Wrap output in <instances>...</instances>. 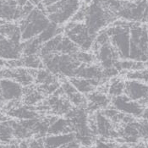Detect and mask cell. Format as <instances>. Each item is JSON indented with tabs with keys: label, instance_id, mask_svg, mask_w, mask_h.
Segmentation results:
<instances>
[{
	"label": "cell",
	"instance_id": "obj_26",
	"mask_svg": "<svg viewBox=\"0 0 148 148\" xmlns=\"http://www.w3.org/2000/svg\"><path fill=\"white\" fill-rule=\"evenodd\" d=\"M63 32H64V27H61L60 25H58L54 23L50 22L49 25L37 37L40 40V42L43 44L47 41L53 38L54 36L62 34Z\"/></svg>",
	"mask_w": 148,
	"mask_h": 148
},
{
	"label": "cell",
	"instance_id": "obj_27",
	"mask_svg": "<svg viewBox=\"0 0 148 148\" xmlns=\"http://www.w3.org/2000/svg\"><path fill=\"white\" fill-rule=\"evenodd\" d=\"M115 68L117 69L119 72L126 70L128 72L136 71L139 69L146 68V64L141 62H137L131 59H125V60H119L118 63L115 65Z\"/></svg>",
	"mask_w": 148,
	"mask_h": 148
},
{
	"label": "cell",
	"instance_id": "obj_16",
	"mask_svg": "<svg viewBox=\"0 0 148 148\" xmlns=\"http://www.w3.org/2000/svg\"><path fill=\"white\" fill-rule=\"evenodd\" d=\"M75 77L92 80L99 86L107 81L103 74V68L97 63L91 64H80L76 70Z\"/></svg>",
	"mask_w": 148,
	"mask_h": 148
},
{
	"label": "cell",
	"instance_id": "obj_8",
	"mask_svg": "<svg viewBox=\"0 0 148 148\" xmlns=\"http://www.w3.org/2000/svg\"><path fill=\"white\" fill-rule=\"evenodd\" d=\"M93 54L96 58V63L98 64L103 69L115 68L116 64L120 60L119 56L110 42L102 45L93 46Z\"/></svg>",
	"mask_w": 148,
	"mask_h": 148
},
{
	"label": "cell",
	"instance_id": "obj_32",
	"mask_svg": "<svg viewBox=\"0 0 148 148\" xmlns=\"http://www.w3.org/2000/svg\"><path fill=\"white\" fill-rule=\"evenodd\" d=\"M42 4L44 7H47V6H50L52 4H54L58 2L61 1V0H42Z\"/></svg>",
	"mask_w": 148,
	"mask_h": 148
},
{
	"label": "cell",
	"instance_id": "obj_7",
	"mask_svg": "<svg viewBox=\"0 0 148 148\" xmlns=\"http://www.w3.org/2000/svg\"><path fill=\"white\" fill-rule=\"evenodd\" d=\"M64 35L70 39L81 51L90 52L96 36L89 32L84 22L70 21L64 27Z\"/></svg>",
	"mask_w": 148,
	"mask_h": 148
},
{
	"label": "cell",
	"instance_id": "obj_34",
	"mask_svg": "<svg viewBox=\"0 0 148 148\" xmlns=\"http://www.w3.org/2000/svg\"><path fill=\"white\" fill-rule=\"evenodd\" d=\"M4 104H5V102H4V100L3 99V97L0 96V108H2L3 106H4Z\"/></svg>",
	"mask_w": 148,
	"mask_h": 148
},
{
	"label": "cell",
	"instance_id": "obj_17",
	"mask_svg": "<svg viewBox=\"0 0 148 148\" xmlns=\"http://www.w3.org/2000/svg\"><path fill=\"white\" fill-rule=\"evenodd\" d=\"M22 57V42L8 38L0 40V59L4 61L17 60Z\"/></svg>",
	"mask_w": 148,
	"mask_h": 148
},
{
	"label": "cell",
	"instance_id": "obj_13",
	"mask_svg": "<svg viewBox=\"0 0 148 148\" xmlns=\"http://www.w3.org/2000/svg\"><path fill=\"white\" fill-rule=\"evenodd\" d=\"M24 86L14 80L0 79V96L5 103L22 101Z\"/></svg>",
	"mask_w": 148,
	"mask_h": 148
},
{
	"label": "cell",
	"instance_id": "obj_18",
	"mask_svg": "<svg viewBox=\"0 0 148 148\" xmlns=\"http://www.w3.org/2000/svg\"><path fill=\"white\" fill-rule=\"evenodd\" d=\"M60 90L62 94L67 98L74 108H86V97L80 93L69 82L68 79L60 80Z\"/></svg>",
	"mask_w": 148,
	"mask_h": 148
},
{
	"label": "cell",
	"instance_id": "obj_10",
	"mask_svg": "<svg viewBox=\"0 0 148 148\" xmlns=\"http://www.w3.org/2000/svg\"><path fill=\"white\" fill-rule=\"evenodd\" d=\"M125 95L144 108L148 106V86L136 80H125Z\"/></svg>",
	"mask_w": 148,
	"mask_h": 148
},
{
	"label": "cell",
	"instance_id": "obj_24",
	"mask_svg": "<svg viewBox=\"0 0 148 148\" xmlns=\"http://www.w3.org/2000/svg\"><path fill=\"white\" fill-rule=\"evenodd\" d=\"M125 87V80L121 78L114 77L110 80L107 86V94L110 97V98H114L116 97L124 95Z\"/></svg>",
	"mask_w": 148,
	"mask_h": 148
},
{
	"label": "cell",
	"instance_id": "obj_28",
	"mask_svg": "<svg viewBox=\"0 0 148 148\" xmlns=\"http://www.w3.org/2000/svg\"><path fill=\"white\" fill-rule=\"evenodd\" d=\"M12 138H14V136L11 120L0 119V140L9 141Z\"/></svg>",
	"mask_w": 148,
	"mask_h": 148
},
{
	"label": "cell",
	"instance_id": "obj_2",
	"mask_svg": "<svg viewBox=\"0 0 148 148\" xmlns=\"http://www.w3.org/2000/svg\"><path fill=\"white\" fill-rule=\"evenodd\" d=\"M85 13L84 23L92 36H97L117 19V16L108 10L100 0H92L88 5L85 4Z\"/></svg>",
	"mask_w": 148,
	"mask_h": 148
},
{
	"label": "cell",
	"instance_id": "obj_33",
	"mask_svg": "<svg viewBox=\"0 0 148 148\" xmlns=\"http://www.w3.org/2000/svg\"><path fill=\"white\" fill-rule=\"evenodd\" d=\"M141 118L145 120H148V106L146 107L143 110V113L141 115Z\"/></svg>",
	"mask_w": 148,
	"mask_h": 148
},
{
	"label": "cell",
	"instance_id": "obj_3",
	"mask_svg": "<svg viewBox=\"0 0 148 148\" xmlns=\"http://www.w3.org/2000/svg\"><path fill=\"white\" fill-rule=\"evenodd\" d=\"M129 59L147 64L148 62V32L147 25L131 22Z\"/></svg>",
	"mask_w": 148,
	"mask_h": 148
},
{
	"label": "cell",
	"instance_id": "obj_25",
	"mask_svg": "<svg viewBox=\"0 0 148 148\" xmlns=\"http://www.w3.org/2000/svg\"><path fill=\"white\" fill-rule=\"evenodd\" d=\"M42 43L38 37H35L22 42V56L27 55H39Z\"/></svg>",
	"mask_w": 148,
	"mask_h": 148
},
{
	"label": "cell",
	"instance_id": "obj_20",
	"mask_svg": "<svg viewBox=\"0 0 148 148\" xmlns=\"http://www.w3.org/2000/svg\"><path fill=\"white\" fill-rule=\"evenodd\" d=\"M73 133L71 124L67 118L54 116L48 127L47 135H62Z\"/></svg>",
	"mask_w": 148,
	"mask_h": 148
},
{
	"label": "cell",
	"instance_id": "obj_22",
	"mask_svg": "<svg viewBox=\"0 0 148 148\" xmlns=\"http://www.w3.org/2000/svg\"><path fill=\"white\" fill-rule=\"evenodd\" d=\"M68 80L71 83V85L84 96L90 94L91 92L97 90L99 87V86L96 82H94L92 80L84 79V78L72 77Z\"/></svg>",
	"mask_w": 148,
	"mask_h": 148
},
{
	"label": "cell",
	"instance_id": "obj_12",
	"mask_svg": "<svg viewBox=\"0 0 148 148\" xmlns=\"http://www.w3.org/2000/svg\"><path fill=\"white\" fill-rule=\"evenodd\" d=\"M6 113L17 120H28L39 118V113L35 107L25 105L21 101L7 103Z\"/></svg>",
	"mask_w": 148,
	"mask_h": 148
},
{
	"label": "cell",
	"instance_id": "obj_5",
	"mask_svg": "<svg viewBox=\"0 0 148 148\" xmlns=\"http://www.w3.org/2000/svg\"><path fill=\"white\" fill-rule=\"evenodd\" d=\"M130 24L125 21H114L106 31L108 34L110 42L116 49L121 60L129 59L130 57Z\"/></svg>",
	"mask_w": 148,
	"mask_h": 148
},
{
	"label": "cell",
	"instance_id": "obj_35",
	"mask_svg": "<svg viewBox=\"0 0 148 148\" xmlns=\"http://www.w3.org/2000/svg\"><path fill=\"white\" fill-rule=\"evenodd\" d=\"M3 21H0V40L4 38L3 36V33H2V24H3Z\"/></svg>",
	"mask_w": 148,
	"mask_h": 148
},
{
	"label": "cell",
	"instance_id": "obj_31",
	"mask_svg": "<svg viewBox=\"0 0 148 148\" xmlns=\"http://www.w3.org/2000/svg\"><path fill=\"white\" fill-rule=\"evenodd\" d=\"M59 148H80V144L76 140H75L70 141Z\"/></svg>",
	"mask_w": 148,
	"mask_h": 148
},
{
	"label": "cell",
	"instance_id": "obj_15",
	"mask_svg": "<svg viewBox=\"0 0 148 148\" xmlns=\"http://www.w3.org/2000/svg\"><path fill=\"white\" fill-rule=\"evenodd\" d=\"M24 16L23 9L15 0H0V21L11 22L22 20Z\"/></svg>",
	"mask_w": 148,
	"mask_h": 148
},
{
	"label": "cell",
	"instance_id": "obj_6",
	"mask_svg": "<svg viewBox=\"0 0 148 148\" xmlns=\"http://www.w3.org/2000/svg\"><path fill=\"white\" fill-rule=\"evenodd\" d=\"M80 6V0H61L45 7V12L50 22L62 25L71 21Z\"/></svg>",
	"mask_w": 148,
	"mask_h": 148
},
{
	"label": "cell",
	"instance_id": "obj_37",
	"mask_svg": "<svg viewBox=\"0 0 148 148\" xmlns=\"http://www.w3.org/2000/svg\"><path fill=\"white\" fill-rule=\"evenodd\" d=\"M147 63H148V62H147Z\"/></svg>",
	"mask_w": 148,
	"mask_h": 148
},
{
	"label": "cell",
	"instance_id": "obj_29",
	"mask_svg": "<svg viewBox=\"0 0 148 148\" xmlns=\"http://www.w3.org/2000/svg\"><path fill=\"white\" fill-rule=\"evenodd\" d=\"M126 78L127 80H139L148 86V69L144 68L136 71L127 72Z\"/></svg>",
	"mask_w": 148,
	"mask_h": 148
},
{
	"label": "cell",
	"instance_id": "obj_36",
	"mask_svg": "<svg viewBox=\"0 0 148 148\" xmlns=\"http://www.w3.org/2000/svg\"><path fill=\"white\" fill-rule=\"evenodd\" d=\"M147 32H148V25H147Z\"/></svg>",
	"mask_w": 148,
	"mask_h": 148
},
{
	"label": "cell",
	"instance_id": "obj_21",
	"mask_svg": "<svg viewBox=\"0 0 148 148\" xmlns=\"http://www.w3.org/2000/svg\"><path fill=\"white\" fill-rule=\"evenodd\" d=\"M75 140L74 133L62 135H47L42 139L44 148H59Z\"/></svg>",
	"mask_w": 148,
	"mask_h": 148
},
{
	"label": "cell",
	"instance_id": "obj_9",
	"mask_svg": "<svg viewBox=\"0 0 148 148\" xmlns=\"http://www.w3.org/2000/svg\"><path fill=\"white\" fill-rule=\"evenodd\" d=\"M34 70L22 67H5L0 70V79L14 80L24 87H26L34 83Z\"/></svg>",
	"mask_w": 148,
	"mask_h": 148
},
{
	"label": "cell",
	"instance_id": "obj_1",
	"mask_svg": "<svg viewBox=\"0 0 148 148\" xmlns=\"http://www.w3.org/2000/svg\"><path fill=\"white\" fill-rule=\"evenodd\" d=\"M43 68L62 79H70L75 77L77 69L80 64L75 54L50 53L40 56Z\"/></svg>",
	"mask_w": 148,
	"mask_h": 148
},
{
	"label": "cell",
	"instance_id": "obj_30",
	"mask_svg": "<svg viewBox=\"0 0 148 148\" xmlns=\"http://www.w3.org/2000/svg\"><path fill=\"white\" fill-rule=\"evenodd\" d=\"M139 123V133L140 137L148 140V120L143 119Z\"/></svg>",
	"mask_w": 148,
	"mask_h": 148
},
{
	"label": "cell",
	"instance_id": "obj_4",
	"mask_svg": "<svg viewBox=\"0 0 148 148\" xmlns=\"http://www.w3.org/2000/svg\"><path fill=\"white\" fill-rule=\"evenodd\" d=\"M49 24L50 21L47 18L45 9L34 8L23 18L19 25L21 33V41L25 42L38 36Z\"/></svg>",
	"mask_w": 148,
	"mask_h": 148
},
{
	"label": "cell",
	"instance_id": "obj_23",
	"mask_svg": "<svg viewBox=\"0 0 148 148\" xmlns=\"http://www.w3.org/2000/svg\"><path fill=\"white\" fill-rule=\"evenodd\" d=\"M59 81L60 79L47 69L42 68L34 70V82L36 86H46Z\"/></svg>",
	"mask_w": 148,
	"mask_h": 148
},
{
	"label": "cell",
	"instance_id": "obj_14",
	"mask_svg": "<svg viewBox=\"0 0 148 148\" xmlns=\"http://www.w3.org/2000/svg\"><path fill=\"white\" fill-rule=\"evenodd\" d=\"M86 109L87 112L91 114H95L98 111H103L108 106H110L111 103V98L107 94V91L100 90L99 88L86 95Z\"/></svg>",
	"mask_w": 148,
	"mask_h": 148
},
{
	"label": "cell",
	"instance_id": "obj_11",
	"mask_svg": "<svg viewBox=\"0 0 148 148\" xmlns=\"http://www.w3.org/2000/svg\"><path fill=\"white\" fill-rule=\"evenodd\" d=\"M110 106H112L119 112L134 118H141L143 110L145 108L139 103L130 100L125 94L111 98Z\"/></svg>",
	"mask_w": 148,
	"mask_h": 148
},
{
	"label": "cell",
	"instance_id": "obj_19",
	"mask_svg": "<svg viewBox=\"0 0 148 148\" xmlns=\"http://www.w3.org/2000/svg\"><path fill=\"white\" fill-rule=\"evenodd\" d=\"M46 97L38 89L36 86H29L24 87V94H23L22 102L24 104L31 106V107H37L39 104L44 101Z\"/></svg>",
	"mask_w": 148,
	"mask_h": 148
}]
</instances>
